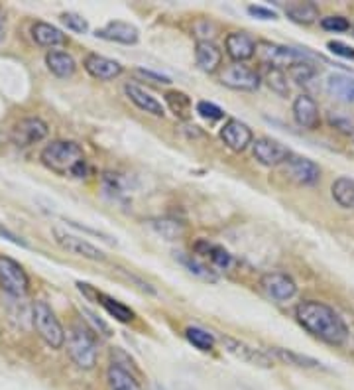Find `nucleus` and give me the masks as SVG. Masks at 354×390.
<instances>
[{
    "label": "nucleus",
    "instance_id": "39",
    "mask_svg": "<svg viewBox=\"0 0 354 390\" xmlns=\"http://www.w3.org/2000/svg\"><path fill=\"white\" fill-rule=\"evenodd\" d=\"M331 125L335 128H338L340 132H346V135H354V122L348 119H343L338 115H331Z\"/></svg>",
    "mask_w": 354,
    "mask_h": 390
},
{
    "label": "nucleus",
    "instance_id": "43",
    "mask_svg": "<svg viewBox=\"0 0 354 390\" xmlns=\"http://www.w3.org/2000/svg\"><path fill=\"white\" fill-rule=\"evenodd\" d=\"M4 40V28H2V24H0V42Z\"/></svg>",
    "mask_w": 354,
    "mask_h": 390
},
{
    "label": "nucleus",
    "instance_id": "31",
    "mask_svg": "<svg viewBox=\"0 0 354 390\" xmlns=\"http://www.w3.org/2000/svg\"><path fill=\"white\" fill-rule=\"evenodd\" d=\"M186 337L187 341H189L193 347L199 349V351H211V349L215 347V337H213V333L201 330V327H187Z\"/></svg>",
    "mask_w": 354,
    "mask_h": 390
},
{
    "label": "nucleus",
    "instance_id": "37",
    "mask_svg": "<svg viewBox=\"0 0 354 390\" xmlns=\"http://www.w3.org/2000/svg\"><path fill=\"white\" fill-rule=\"evenodd\" d=\"M181 263L186 264L187 268L193 272V274L201 276V278H205V280H215V276L211 274V270H209L207 266H203V264L197 263V260H193V258H186V256H181Z\"/></svg>",
    "mask_w": 354,
    "mask_h": 390
},
{
    "label": "nucleus",
    "instance_id": "26",
    "mask_svg": "<svg viewBox=\"0 0 354 390\" xmlns=\"http://www.w3.org/2000/svg\"><path fill=\"white\" fill-rule=\"evenodd\" d=\"M97 304H101L102 307L107 310V314H109L110 317H114L117 322L130 323L134 320V312H132L128 305H124L122 302H118L114 297L104 296L101 292H97Z\"/></svg>",
    "mask_w": 354,
    "mask_h": 390
},
{
    "label": "nucleus",
    "instance_id": "5",
    "mask_svg": "<svg viewBox=\"0 0 354 390\" xmlns=\"http://www.w3.org/2000/svg\"><path fill=\"white\" fill-rule=\"evenodd\" d=\"M32 323L40 339L51 349H61L65 345V331L45 302H36L32 307Z\"/></svg>",
    "mask_w": 354,
    "mask_h": 390
},
{
    "label": "nucleus",
    "instance_id": "12",
    "mask_svg": "<svg viewBox=\"0 0 354 390\" xmlns=\"http://www.w3.org/2000/svg\"><path fill=\"white\" fill-rule=\"evenodd\" d=\"M222 345H225V349H227L230 355H235L236 359H240L246 365L264 367V369H270V367L274 365V361H272V357L268 355V353H264V351H260V349L256 347H250L245 341L225 337V339H222Z\"/></svg>",
    "mask_w": 354,
    "mask_h": 390
},
{
    "label": "nucleus",
    "instance_id": "32",
    "mask_svg": "<svg viewBox=\"0 0 354 390\" xmlns=\"http://www.w3.org/2000/svg\"><path fill=\"white\" fill-rule=\"evenodd\" d=\"M266 83L270 87L274 93L281 95V97H287L289 95V85H287V77L284 73V69H272L268 68L266 71Z\"/></svg>",
    "mask_w": 354,
    "mask_h": 390
},
{
    "label": "nucleus",
    "instance_id": "7",
    "mask_svg": "<svg viewBox=\"0 0 354 390\" xmlns=\"http://www.w3.org/2000/svg\"><path fill=\"white\" fill-rule=\"evenodd\" d=\"M53 237H55V243H58L63 251H68L69 255L81 256V258L95 260V263H104V260H107V256H104V253H102L101 248H97V246L91 245L89 241L77 237V235H71L68 231L53 227Z\"/></svg>",
    "mask_w": 354,
    "mask_h": 390
},
{
    "label": "nucleus",
    "instance_id": "21",
    "mask_svg": "<svg viewBox=\"0 0 354 390\" xmlns=\"http://www.w3.org/2000/svg\"><path fill=\"white\" fill-rule=\"evenodd\" d=\"M195 253L201 255L203 258H207L213 266H217L220 270H228L232 266V255L228 253L227 248L215 245V243H209V241H197L195 243Z\"/></svg>",
    "mask_w": 354,
    "mask_h": 390
},
{
    "label": "nucleus",
    "instance_id": "16",
    "mask_svg": "<svg viewBox=\"0 0 354 390\" xmlns=\"http://www.w3.org/2000/svg\"><path fill=\"white\" fill-rule=\"evenodd\" d=\"M85 71L95 79H101V81H110V79H117L122 73V65L118 61L99 56V53H89L83 61Z\"/></svg>",
    "mask_w": 354,
    "mask_h": 390
},
{
    "label": "nucleus",
    "instance_id": "40",
    "mask_svg": "<svg viewBox=\"0 0 354 390\" xmlns=\"http://www.w3.org/2000/svg\"><path fill=\"white\" fill-rule=\"evenodd\" d=\"M248 14L254 18H260V20H276V12L274 10L266 9V6H258V4L248 6Z\"/></svg>",
    "mask_w": 354,
    "mask_h": 390
},
{
    "label": "nucleus",
    "instance_id": "28",
    "mask_svg": "<svg viewBox=\"0 0 354 390\" xmlns=\"http://www.w3.org/2000/svg\"><path fill=\"white\" fill-rule=\"evenodd\" d=\"M333 199L345 209H354V179L338 178L333 181Z\"/></svg>",
    "mask_w": 354,
    "mask_h": 390
},
{
    "label": "nucleus",
    "instance_id": "38",
    "mask_svg": "<svg viewBox=\"0 0 354 390\" xmlns=\"http://www.w3.org/2000/svg\"><path fill=\"white\" fill-rule=\"evenodd\" d=\"M327 46H329V50L333 51V53H337L340 58L354 60V48H350V46H346V43L343 42H329Z\"/></svg>",
    "mask_w": 354,
    "mask_h": 390
},
{
    "label": "nucleus",
    "instance_id": "9",
    "mask_svg": "<svg viewBox=\"0 0 354 390\" xmlns=\"http://www.w3.org/2000/svg\"><path fill=\"white\" fill-rule=\"evenodd\" d=\"M252 154L262 166H268V168L281 166L291 158L289 148L274 138H258L256 142H252Z\"/></svg>",
    "mask_w": 354,
    "mask_h": 390
},
{
    "label": "nucleus",
    "instance_id": "24",
    "mask_svg": "<svg viewBox=\"0 0 354 390\" xmlns=\"http://www.w3.org/2000/svg\"><path fill=\"white\" fill-rule=\"evenodd\" d=\"M45 65H48V69L53 75L58 77H71L77 69L75 60L69 53H65V51L58 50H51L45 53Z\"/></svg>",
    "mask_w": 354,
    "mask_h": 390
},
{
    "label": "nucleus",
    "instance_id": "15",
    "mask_svg": "<svg viewBox=\"0 0 354 390\" xmlns=\"http://www.w3.org/2000/svg\"><path fill=\"white\" fill-rule=\"evenodd\" d=\"M97 38L101 40H107V42H117V43H124V46H132L140 40V32L138 28L128 22H122V20H114V22H109L107 26L99 28L95 32Z\"/></svg>",
    "mask_w": 354,
    "mask_h": 390
},
{
    "label": "nucleus",
    "instance_id": "3",
    "mask_svg": "<svg viewBox=\"0 0 354 390\" xmlns=\"http://www.w3.org/2000/svg\"><path fill=\"white\" fill-rule=\"evenodd\" d=\"M68 353L71 361L83 371H91L97 365V339L87 325H73L68 335Z\"/></svg>",
    "mask_w": 354,
    "mask_h": 390
},
{
    "label": "nucleus",
    "instance_id": "20",
    "mask_svg": "<svg viewBox=\"0 0 354 390\" xmlns=\"http://www.w3.org/2000/svg\"><path fill=\"white\" fill-rule=\"evenodd\" d=\"M124 93L130 101L134 102L138 109H142L144 112H150L154 117H163L166 115V109H163V105H161L156 97L148 93V91H144L142 87L134 85V83H127L124 85Z\"/></svg>",
    "mask_w": 354,
    "mask_h": 390
},
{
    "label": "nucleus",
    "instance_id": "33",
    "mask_svg": "<svg viewBox=\"0 0 354 390\" xmlns=\"http://www.w3.org/2000/svg\"><path fill=\"white\" fill-rule=\"evenodd\" d=\"M315 68H313L309 61L305 63H297L294 68H289V77L294 79L295 83H309L313 77H315Z\"/></svg>",
    "mask_w": 354,
    "mask_h": 390
},
{
    "label": "nucleus",
    "instance_id": "17",
    "mask_svg": "<svg viewBox=\"0 0 354 390\" xmlns=\"http://www.w3.org/2000/svg\"><path fill=\"white\" fill-rule=\"evenodd\" d=\"M294 119L295 122L299 125V127L307 128V130H315V128H319L321 125V117H319V107H317V102L313 101L309 95H299V97H295L294 101Z\"/></svg>",
    "mask_w": 354,
    "mask_h": 390
},
{
    "label": "nucleus",
    "instance_id": "8",
    "mask_svg": "<svg viewBox=\"0 0 354 390\" xmlns=\"http://www.w3.org/2000/svg\"><path fill=\"white\" fill-rule=\"evenodd\" d=\"M260 81V75L245 63H230L220 73V83L235 91H256Z\"/></svg>",
    "mask_w": 354,
    "mask_h": 390
},
{
    "label": "nucleus",
    "instance_id": "1",
    "mask_svg": "<svg viewBox=\"0 0 354 390\" xmlns=\"http://www.w3.org/2000/svg\"><path fill=\"white\" fill-rule=\"evenodd\" d=\"M295 317L304 330L329 345H343L348 339V327L343 322V317L331 305L323 302L305 300L301 304H297Z\"/></svg>",
    "mask_w": 354,
    "mask_h": 390
},
{
    "label": "nucleus",
    "instance_id": "30",
    "mask_svg": "<svg viewBox=\"0 0 354 390\" xmlns=\"http://www.w3.org/2000/svg\"><path fill=\"white\" fill-rule=\"evenodd\" d=\"M276 355L279 361H284L287 365H295V367H305V369H317L321 367L319 361H315L311 357L299 355V353H294V351H286V349H272L270 357Z\"/></svg>",
    "mask_w": 354,
    "mask_h": 390
},
{
    "label": "nucleus",
    "instance_id": "42",
    "mask_svg": "<svg viewBox=\"0 0 354 390\" xmlns=\"http://www.w3.org/2000/svg\"><path fill=\"white\" fill-rule=\"evenodd\" d=\"M0 238H4V241H10V243H14V245L26 246V241H22V238L18 237V235H14L12 231L6 229V227H4V223H0Z\"/></svg>",
    "mask_w": 354,
    "mask_h": 390
},
{
    "label": "nucleus",
    "instance_id": "6",
    "mask_svg": "<svg viewBox=\"0 0 354 390\" xmlns=\"http://www.w3.org/2000/svg\"><path fill=\"white\" fill-rule=\"evenodd\" d=\"M0 286L10 296H26L30 290V278L22 268V264L16 263L10 256L0 255Z\"/></svg>",
    "mask_w": 354,
    "mask_h": 390
},
{
    "label": "nucleus",
    "instance_id": "13",
    "mask_svg": "<svg viewBox=\"0 0 354 390\" xmlns=\"http://www.w3.org/2000/svg\"><path fill=\"white\" fill-rule=\"evenodd\" d=\"M262 288L266 290V294L278 302H287L295 296L297 286L291 276H287L284 272H268L262 276Z\"/></svg>",
    "mask_w": 354,
    "mask_h": 390
},
{
    "label": "nucleus",
    "instance_id": "27",
    "mask_svg": "<svg viewBox=\"0 0 354 390\" xmlns=\"http://www.w3.org/2000/svg\"><path fill=\"white\" fill-rule=\"evenodd\" d=\"M107 379H109L110 390H140V384H138L134 376L117 363H112L109 367Z\"/></svg>",
    "mask_w": 354,
    "mask_h": 390
},
{
    "label": "nucleus",
    "instance_id": "19",
    "mask_svg": "<svg viewBox=\"0 0 354 390\" xmlns=\"http://www.w3.org/2000/svg\"><path fill=\"white\" fill-rule=\"evenodd\" d=\"M195 61H197L201 71L215 73L222 63V51L219 50V46H215L209 40H201L195 46Z\"/></svg>",
    "mask_w": 354,
    "mask_h": 390
},
{
    "label": "nucleus",
    "instance_id": "11",
    "mask_svg": "<svg viewBox=\"0 0 354 390\" xmlns=\"http://www.w3.org/2000/svg\"><path fill=\"white\" fill-rule=\"evenodd\" d=\"M220 140L225 142L227 148H230L232 152H245L248 146L252 144V130L248 128V125L240 122L238 119H228L225 122V127L220 128Z\"/></svg>",
    "mask_w": 354,
    "mask_h": 390
},
{
    "label": "nucleus",
    "instance_id": "2",
    "mask_svg": "<svg viewBox=\"0 0 354 390\" xmlns=\"http://www.w3.org/2000/svg\"><path fill=\"white\" fill-rule=\"evenodd\" d=\"M40 160L48 170L55 172L59 176L83 178L87 174L83 148L73 140H53L43 148Z\"/></svg>",
    "mask_w": 354,
    "mask_h": 390
},
{
    "label": "nucleus",
    "instance_id": "10",
    "mask_svg": "<svg viewBox=\"0 0 354 390\" xmlns=\"http://www.w3.org/2000/svg\"><path fill=\"white\" fill-rule=\"evenodd\" d=\"M48 132H50V128H48V125L42 119L30 117V119H22L20 122H16L10 136H12V142L14 144L26 148V146L42 142L43 138L48 136Z\"/></svg>",
    "mask_w": 354,
    "mask_h": 390
},
{
    "label": "nucleus",
    "instance_id": "41",
    "mask_svg": "<svg viewBox=\"0 0 354 390\" xmlns=\"http://www.w3.org/2000/svg\"><path fill=\"white\" fill-rule=\"evenodd\" d=\"M138 75H142L144 79H150V81H154V83H171V79L166 75H161V73H154V71H150V69H138L136 71Z\"/></svg>",
    "mask_w": 354,
    "mask_h": 390
},
{
    "label": "nucleus",
    "instance_id": "18",
    "mask_svg": "<svg viewBox=\"0 0 354 390\" xmlns=\"http://www.w3.org/2000/svg\"><path fill=\"white\" fill-rule=\"evenodd\" d=\"M225 48L235 63H245L256 56V42L245 32H232L225 40Z\"/></svg>",
    "mask_w": 354,
    "mask_h": 390
},
{
    "label": "nucleus",
    "instance_id": "25",
    "mask_svg": "<svg viewBox=\"0 0 354 390\" xmlns=\"http://www.w3.org/2000/svg\"><path fill=\"white\" fill-rule=\"evenodd\" d=\"M286 14L289 20H294L295 24L309 26L313 22H317L319 9L313 2H294V4L286 6Z\"/></svg>",
    "mask_w": 354,
    "mask_h": 390
},
{
    "label": "nucleus",
    "instance_id": "36",
    "mask_svg": "<svg viewBox=\"0 0 354 390\" xmlns=\"http://www.w3.org/2000/svg\"><path fill=\"white\" fill-rule=\"evenodd\" d=\"M321 28L329 30V32H346V30H350V24L343 16H327L321 20Z\"/></svg>",
    "mask_w": 354,
    "mask_h": 390
},
{
    "label": "nucleus",
    "instance_id": "29",
    "mask_svg": "<svg viewBox=\"0 0 354 390\" xmlns=\"http://www.w3.org/2000/svg\"><path fill=\"white\" fill-rule=\"evenodd\" d=\"M166 105L176 115L177 119H187L191 112V99L181 91H169L166 93Z\"/></svg>",
    "mask_w": 354,
    "mask_h": 390
},
{
    "label": "nucleus",
    "instance_id": "4",
    "mask_svg": "<svg viewBox=\"0 0 354 390\" xmlns=\"http://www.w3.org/2000/svg\"><path fill=\"white\" fill-rule=\"evenodd\" d=\"M256 56L258 60L272 69H284L294 68L297 63H305V61L315 60V56L305 50H297V48H289V46H279V43L272 42H258L256 43Z\"/></svg>",
    "mask_w": 354,
    "mask_h": 390
},
{
    "label": "nucleus",
    "instance_id": "35",
    "mask_svg": "<svg viewBox=\"0 0 354 390\" xmlns=\"http://www.w3.org/2000/svg\"><path fill=\"white\" fill-rule=\"evenodd\" d=\"M61 22L68 26L69 30H73L77 34H85L89 30V24L83 16H79L75 12H63L61 14Z\"/></svg>",
    "mask_w": 354,
    "mask_h": 390
},
{
    "label": "nucleus",
    "instance_id": "22",
    "mask_svg": "<svg viewBox=\"0 0 354 390\" xmlns=\"http://www.w3.org/2000/svg\"><path fill=\"white\" fill-rule=\"evenodd\" d=\"M327 93L338 101L354 105V77L345 73H331L327 77Z\"/></svg>",
    "mask_w": 354,
    "mask_h": 390
},
{
    "label": "nucleus",
    "instance_id": "14",
    "mask_svg": "<svg viewBox=\"0 0 354 390\" xmlns=\"http://www.w3.org/2000/svg\"><path fill=\"white\" fill-rule=\"evenodd\" d=\"M286 168L287 176L301 186H313L321 178V168L309 158H301V156L291 154V158L286 162Z\"/></svg>",
    "mask_w": 354,
    "mask_h": 390
},
{
    "label": "nucleus",
    "instance_id": "23",
    "mask_svg": "<svg viewBox=\"0 0 354 390\" xmlns=\"http://www.w3.org/2000/svg\"><path fill=\"white\" fill-rule=\"evenodd\" d=\"M32 38H34L36 43H40L43 48H55V46L68 43L65 34L55 26L48 24V22H36L32 26Z\"/></svg>",
    "mask_w": 354,
    "mask_h": 390
},
{
    "label": "nucleus",
    "instance_id": "34",
    "mask_svg": "<svg viewBox=\"0 0 354 390\" xmlns=\"http://www.w3.org/2000/svg\"><path fill=\"white\" fill-rule=\"evenodd\" d=\"M197 115L201 117V119L205 120H220L222 117H225V110L220 109V107H217L215 102H209V101H199L197 102Z\"/></svg>",
    "mask_w": 354,
    "mask_h": 390
}]
</instances>
